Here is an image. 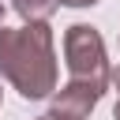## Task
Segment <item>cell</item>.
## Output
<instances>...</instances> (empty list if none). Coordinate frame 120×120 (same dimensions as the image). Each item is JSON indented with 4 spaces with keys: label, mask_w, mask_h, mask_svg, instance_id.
Segmentation results:
<instances>
[{
    "label": "cell",
    "mask_w": 120,
    "mask_h": 120,
    "mask_svg": "<svg viewBox=\"0 0 120 120\" xmlns=\"http://www.w3.org/2000/svg\"><path fill=\"white\" fill-rule=\"evenodd\" d=\"M0 71L26 101L49 98L56 90L52 30L45 22H26L19 30L0 26Z\"/></svg>",
    "instance_id": "6da1fadb"
},
{
    "label": "cell",
    "mask_w": 120,
    "mask_h": 120,
    "mask_svg": "<svg viewBox=\"0 0 120 120\" xmlns=\"http://www.w3.org/2000/svg\"><path fill=\"white\" fill-rule=\"evenodd\" d=\"M38 120H52V116H38Z\"/></svg>",
    "instance_id": "ba28073f"
},
{
    "label": "cell",
    "mask_w": 120,
    "mask_h": 120,
    "mask_svg": "<svg viewBox=\"0 0 120 120\" xmlns=\"http://www.w3.org/2000/svg\"><path fill=\"white\" fill-rule=\"evenodd\" d=\"M60 0H11V8L26 19V22H45L52 11H56Z\"/></svg>",
    "instance_id": "277c9868"
},
{
    "label": "cell",
    "mask_w": 120,
    "mask_h": 120,
    "mask_svg": "<svg viewBox=\"0 0 120 120\" xmlns=\"http://www.w3.org/2000/svg\"><path fill=\"white\" fill-rule=\"evenodd\" d=\"M64 56H68V71L75 82H94L98 90H105L112 82V68L105 60V41L94 26L75 22L64 34Z\"/></svg>",
    "instance_id": "7a4b0ae2"
},
{
    "label": "cell",
    "mask_w": 120,
    "mask_h": 120,
    "mask_svg": "<svg viewBox=\"0 0 120 120\" xmlns=\"http://www.w3.org/2000/svg\"><path fill=\"white\" fill-rule=\"evenodd\" d=\"M0 22H4V0H0Z\"/></svg>",
    "instance_id": "52a82bcc"
},
{
    "label": "cell",
    "mask_w": 120,
    "mask_h": 120,
    "mask_svg": "<svg viewBox=\"0 0 120 120\" xmlns=\"http://www.w3.org/2000/svg\"><path fill=\"white\" fill-rule=\"evenodd\" d=\"M60 4H71V8H90V4H98V0H60Z\"/></svg>",
    "instance_id": "8992f818"
},
{
    "label": "cell",
    "mask_w": 120,
    "mask_h": 120,
    "mask_svg": "<svg viewBox=\"0 0 120 120\" xmlns=\"http://www.w3.org/2000/svg\"><path fill=\"white\" fill-rule=\"evenodd\" d=\"M101 94H105V90H98L94 82H75V79H71L64 90L52 94V109H49V116H52V120H86Z\"/></svg>",
    "instance_id": "3957f363"
},
{
    "label": "cell",
    "mask_w": 120,
    "mask_h": 120,
    "mask_svg": "<svg viewBox=\"0 0 120 120\" xmlns=\"http://www.w3.org/2000/svg\"><path fill=\"white\" fill-rule=\"evenodd\" d=\"M112 86H116V109H112V116L120 120V68L112 71Z\"/></svg>",
    "instance_id": "5b68a950"
}]
</instances>
